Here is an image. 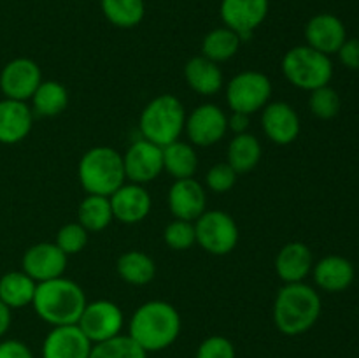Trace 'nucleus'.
Returning <instances> with one entry per match:
<instances>
[{"label":"nucleus","instance_id":"nucleus-36","mask_svg":"<svg viewBox=\"0 0 359 358\" xmlns=\"http://www.w3.org/2000/svg\"><path fill=\"white\" fill-rule=\"evenodd\" d=\"M237 183V172L228 164H216L207 172V186L216 193H224L231 190Z\"/></svg>","mask_w":359,"mask_h":358},{"label":"nucleus","instance_id":"nucleus-25","mask_svg":"<svg viewBox=\"0 0 359 358\" xmlns=\"http://www.w3.org/2000/svg\"><path fill=\"white\" fill-rule=\"evenodd\" d=\"M262 158V144L251 133H238L231 139L228 146V161L226 164L233 168L237 174L252 171Z\"/></svg>","mask_w":359,"mask_h":358},{"label":"nucleus","instance_id":"nucleus-16","mask_svg":"<svg viewBox=\"0 0 359 358\" xmlns=\"http://www.w3.org/2000/svg\"><path fill=\"white\" fill-rule=\"evenodd\" d=\"M305 39L307 46L330 56L339 53V49L342 48L347 39V32L340 18H337L335 14L321 13L309 20L305 27Z\"/></svg>","mask_w":359,"mask_h":358},{"label":"nucleus","instance_id":"nucleus-40","mask_svg":"<svg viewBox=\"0 0 359 358\" xmlns=\"http://www.w3.org/2000/svg\"><path fill=\"white\" fill-rule=\"evenodd\" d=\"M228 128L233 130L235 135L245 133L249 128V114H244V112H233V116L228 119Z\"/></svg>","mask_w":359,"mask_h":358},{"label":"nucleus","instance_id":"nucleus-30","mask_svg":"<svg viewBox=\"0 0 359 358\" xmlns=\"http://www.w3.org/2000/svg\"><path fill=\"white\" fill-rule=\"evenodd\" d=\"M102 13L118 28H133L142 21L144 0H100Z\"/></svg>","mask_w":359,"mask_h":358},{"label":"nucleus","instance_id":"nucleus-23","mask_svg":"<svg viewBox=\"0 0 359 358\" xmlns=\"http://www.w3.org/2000/svg\"><path fill=\"white\" fill-rule=\"evenodd\" d=\"M184 77L189 88L200 95H214L223 86V72L216 62L205 56H195L184 67Z\"/></svg>","mask_w":359,"mask_h":358},{"label":"nucleus","instance_id":"nucleus-19","mask_svg":"<svg viewBox=\"0 0 359 358\" xmlns=\"http://www.w3.org/2000/svg\"><path fill=\"white\" fill-rule=\"evenodd\" d=\"M112 216L126 225L142 221L151 211V197L142 185H123L109 197Z\"/></svg>","mask_w":359,"mask_h":358},{"label":"nucleus","instance_id":"nucleus-22","mask_svg":"<svg viewBox=\"0 0 359 358\" xmlns=\"http://www.w3.org/2000/svg\"><path fill=\"white\" fill-rule=\"evenodd\" d=\"M312 251L304 242H290L276 258V270L286 284L302 283L312 270Z\"/></svg>","mask_w":359,"mask_h":358},{"label":"nucleus","instance_id":"nucleus-11","mask_svg":"<svg viewBox=\"0 0 359 358\" xmlns=\"http://www.w3.org/2000/svg\"><path fill=\"white\" fill-rule=\"evenodd\" d=\"M41 83V69L30 58L11 60L0 72V90L11 100L27 102Z\"/></svg>","mask_w":359,"mask_h":358},{"label":"nucleus","instance_id":"nucleus-35","mask_svg":"<svg viewBox=\"0 0 359 358\" xmlns=\"http://www.w3.org/2000/svg\"><path fill=\"white\" fill-rule=\"evenodd\" d=\"M163 239L172 249H179V251H184V249L191 248L196 242L195 235V225L191 221L184 220H175L170 225H167L163 232Z\"/></svg>","mask_w":359,"mask_h":358},{"label":"nucleus","instance_id":"nucleus-34","mask_svg":"<svg viewBox=\"0 0 359 358\" xmlns=\"http://www.w3.org/2000/svg\"><path fill=\"white\" fill-rule=\"evenodd\" d=\"M88 242V230L81 223H67L56 234L55 244L69 255H76V253L83 251L84 246Z\"/></svg>","mask_w":359,"mask_h":358},{"label":"nucleus","instance_id":"nucleus-24","mask_svg":"<svg viewBox=\"0 0 359 358\" xmlns=\"http://www.w3.org/2000/svg\"><path fill=\"white\" fill-rule=\"evenodd\" d=\"M35 283L25 272H7L0 277V300L9 309H20L32 304L35 295Z\"/></svg>","mask_w":359,"mask_h":358},{"label":"nucleus","instance_id":"nucleus-26","mask_svg":"<svg viewBox=\"0 0 359 358\" xmlns=\"http://www.w3.org/2000/svg\"><path fill=\"white\" fill-rule=\"evenodd\" d=\"M116 269H118V274L123 281L137 284V286L151 283L154 279V274H156V265H154L153 258L147 256L146 253L137 251V249L123 253L118 258Z\"/></svg>","mask_w":359,"mask_h":358},{"label":"nucleus","instance_id":"nucleus-5","mask_svg":"<svg viewBox=\"0 0 359 358\" xmlns=\"http://www.w3.org/2000/svg\"><path fill=\"white\" fill-rule=\"evenodd\" d=\"M186 112L182 104L174 95H158L144 107L140 114V133L142 139L163 147L179 140L184 130Z\"/></svg>","mask_w":359,"mask_h":358},{"label":"nucleus","instance_id":"nucleus-39","mask_svg":"<svg viewBox=\"0 0 359 358\" xmlns=\"http://www.w3.org/2000/svg\"><path fill=\"white\" fill-rule=\"evenodd\" d=\"M0 358H34V354L27 344L16 339H9L0 343Z\"/></svg>","mask_w":359,"mask_h":358},{"label":"nucleus","instance_id":"nucleus-15","mask_svg":"<svg viewBox=\"0 0 359 358\" xmlns=\"http://www.w3.org/2000/svg\"><path fill=\"white\" fill-rule=\"evenodd\" d=\"M91 344L79 325L55 326L42 344V358H88Z\"/></svg>","mask_w":359,"mask_h":358},{"label":"nucleus","instance_id":"nucleus-9","mask_svg":"<svg viewBox=\"0 0 359 358\" xmlns=\"http://www.w3.org/2000/svg\"><path fill=\"white\" fill-rule=\"evenodd\" d=\"M77 325L91 343H104L119 336L123 329V311L111 300H95L86 304Z\"/></svg>","mask_w":359,"mask_h":358},{"label":"nucleus","instance_id":"nucleus-32","mask_svg":"<svg viewBox=\"0 0 359 358\" xmlns=\"http://www.w3.org/2000/svg\"><path fill=\"white\" fill-rule=\"evenodd\" d=\"M88 358H147V351L130 336H116L95 344Z\"/></svg>","mask_w":359,"mask_h":358},{"label":"nucleus","instance_id":"nucleus-20","mask_svg":"<svg viewBox=\"0 0 359 358\" xmlns=\"http://www.w3.org/2000/svg\"><path fill=\"white\" fill-rule=\"evenodd\" d=\"M34 112L25 102L4 98L0 100V142H21L30 133Z\"/></svg>","mask_w":359,"mask_h":358},{"label":"nucleus","instance_id":"nucleus-1","mask_svg":"<svg viewBox=\"0 0 359 358\" xmlns=\"http://www.w3.org/2000/svg\"><path fill=\"white\" fill-rule=\"evenodd\" d=\"M86 304L83 288L67 277L37 283L32 300L35 312L53 326L77 325Z\"/></svg>","mask_w":359,"mask_h":358},{"label":"nucleus","instance_id":"nucleus-28","mask_svg":"<svg viewBox=\"0 0 359 358\" xmlns=\"http://www.w3.org/2000/svg\"><path fill=\"white\" fill-rule=\"evenodd\" d=\"M34 114L37 116H56L69 104V93L58 81H42L35 93L32 95Z\"/></svg>","mask_w":359,"mask_h":358},{"label":"nucleus","instance_id":"nucleus-4","mask_svg":"<svg viewBox=\"0 0 359 358\" xmlns=\"http://www.w3.org/2000/svg\"><path fill=\"white\" fill-rule=\"evenodd\" d=\"M123 157L109 146L91 147L79 161L81 186L90 195L111 197L119 186L125 185Z\"/></svg>","mask_w":359,"mask_h":358},{"label":"nucleus","instance_id":"nucleus-31","mask_svg":"<svg viewBox=\"0 0 359 358\" xmlns=\"http://www.w3.org/2000/svg\"><path fill=\"white\" fill-rule=\"evenodd\" d=\"M79 223L86 230L100 232L109 227L112 221V207L109 197L104 195H88L79 206Z\"/></svg>","mask_w":359,"mask_h":358},{"label":"nucleus","instance_id":"nucleus-13","mask_svg":"<svg viewBox=\"0 0 359 358\" xmlns=\"http://www.w3.org/2000/svg\"><path fill=\"white\" fill-rule=\"evenodd\" d=\"M186 133L196 146H212L224 137L228 130V118L217 105H198L186 118Z\"/></svg>","mask_w":359,"mask_h":358},{"label":"nucleus","instance_id":"nucleus-7","mask_svg":"<svg viewBox=\"0 0 359 358\" xmlns=\"http://www.w3.org/2000/svg\"><path fill=\"white\" fill-rule=\"evenodd\" d=\"M196 242L212 255H228L238 242V228L233 218L223 211H205L195 220Z\"/></svg>","mask_w":359,"mask_h":358},{"label":"nucleus","instance_id":"nucleus-41","mask_svg":"<svg viewBox=\"0 0 359 358\" xmlns=\"http://www.w3.org/2000/svg\"><path fill=\"white\" fill-rule=\"evenodd\" d=\"M11 326V309L0 300V337L9 330Z\"/></svg>","mask_w":359,"mask_h":358},{"label":"nucleus","instance_id":"nucleus-17","mask_svg":"<svg viewBox=\"0 0 359 358\" xmlns=\"http://www.w3.org/2000/svg\"><path fill=\"white\" fill-rule=\"evenodd\" d=\"M205 190L195 179H177L168 192V207L175 220L195 221L205 213Z\"/></svg>","mask_w":359,"mask_h":358},{"label":"nucleus","instance_id":"nucleus-38","mask_svg":"<svg viewBox=\"0 0 359 358\" xmlns=\"http://www.w3.org/2000/svg\"><path fill=\"white\" fill-rule=\"evenodd\" d=\"M340 62L351 70H359V39H346L339 49Z\"/></svg>","mask_w":359,"mask_h":358},{"label":"nucleus","instance_id":"nucleus-37","mask_svg":"<svg viewBox=\"0 0 359 358\" xmlns=\"http://www.w3.org/2000/svg\"><path fill=\"white\" fill-rule=\"evenodd\" d=\"M196 358H235V347L226 337L212 336L200 344Z\"/></svg>","mask_w":359,"mask_h":358},{"label":"nucleus","instance_id":"nucleus-29","mask_svg":"<svg viewBox=\"0 0 359 358\" xmlns=\"http://www.w3.org/2000/svg\"><path fill=\"white\" fill-rule=\"evenodd\" d=\"M241 37L228 27L214 28L203 37L202 56L216 63L226 62L231 56H235V53L241 48Z\"/></svg>","mask_w":359,"mask_h":358},{"label":"nucleus","instance_id":"nucleus-27","mask_svg":"<svg viewBox=\"0 0 359 358\" xmlns=\"http://www.w3.org/2000/svg\"><path fill=\"white\" fill-rule=\"evenodd\" d=\"M163 151V168L175 179H188L193 178L198 165L195 150L188 142L174 140L161 147Z\"/></svg>","mask_w":359,"mask_h":358},{"label":"nucleus","instance_id":"nucleus-3","mask_svg":"<svg viewBox=\"0 0 359 358\" xmlns=\"http://www.w3.org/2000/svg\"><path fill=\"white\" fill-rule=\"evenodd\" d=\"M321 314V298L312 286L290 283L279 290L273 304V321L286 336H300L314 326Z\"/></svg>","mask_w":359,"mask_h":358},{"label":"nucleus","instance_id":"nucleus-8","mask_svg":"<svg viewBox=\"0 0 359 358\" xmlns=\"http://www.w3.org/2000/svg\"><path fill=\"white\" fill-rule=\"evenodd\" d=\"M272 95V83L269 77L256 70L241 72L228 83L226 100L233 112L252 114L266 105Z\"/></svg>","mask_w":359,"mask_h":358},{"label":"nucleus","instance_id":"nucleus-10","mask_svg":"<svg viewBox=\"0 0 359 358\" xmlns=\"http://www.w3.org/2000/svg\"><path fill=\"white\" fill-rule=\"evenodd\" d=\"M269 7V0H221L219 14L224 27L233 30L244 42L265 21Z\"/></svg>","mask_w":359,"mask_h":358},{"label":"nucleus","instance_id":"nucleus-33","mask_svg":"<svg viewBox=\"0 0 359 358\" xmlns=\"http://www.w3.org/2000/svg\"><path fill=\"white\" fill-rule=\"evenodd\" d=\"M309 107H311L312 114L318 116L319 119H332L340 111V97L333 88L326 84V86L311 91Z\"/></svg>","mask_w":359,"mask_h":358},{"label":"nucleus","instance_id":"nucleus-21","mask_svg":"<svg viewBox=\"0 0 359 358\" xmlns=\"http://www.w3.org/2000/svg\"><path fill=\"white\" fill-rule=\"evenodd\" d=\"M314 281L321 290L330 291V293L347 290L354 281L353 263L339 255L325 256L316 263Z\"/></svg>","mask_w":359,"mask_h":358},{"label":"nucleus","instance_id":"nucleus-2","mask_svg":"<svg viewBox=\"0 0 359 358\" xmlns=\"http://www.w3.org/2000/svg\"><path fill=\"white\" fill-rule=\"evenodd\" d=\"M181 332L177 309L163 300H151L140 305L132 316L128 336L144 351H161L175 343Z\"/></svg>","mask_w":359,"mask_h":358},{"label":"nucleus","instance_id":"nucleus-12","mask_svg":"<svg viewBox=\"0 0 359 358\" xmlns=\"http://www.w3.org/2000/svg\"><path fill=\"white\" fill-rule=\"evenodd\" d=\"M123 164L126 179L135 185H146L163 171V151L149 140L139 139L128 147L123 157Z\"/></svg>","mask_w":359,"mask_h":358},{"label":"nucleus","instance_id":"nucleus-14","mask_svg":"<svg viewBox=\"0 0 359 358\" xmlns=\"http://www.w3.org/2000/svg\"><path fill=\"white\" fill-rule=\"evenodd\" d=\"M67 269V255L53 242H39L25 251L23 272L35 283L62 277Z\"/></svg>","mask_w":359,"mask_h":358},{"label":"nucleus","instance_id":"nucleus-6","mask_svg":"<svg viewBox=\"0 0 359 358\" xmlns=\"http://www.w3.org/2000/svg\"><path fill=\"white\" fill-rule=\"evenodd\" d=\"M283 72L291 84L312 91L332 81L333 63L328 55L311 46H297L284 55Z\"/></svg>","mask_w":359,"mask_h":358},{"label":"nucleus","instance_id":"nucleus-18","mask_svg":"<svg viewBox=\"0 0 359 358\" xmlns=\"http://www.w3.org/2000/svg\"><path fill=\"white\" fill-rule=\"evenodd\" d=\"M262 126L272 142L286 146L293 142L300 133V118L290 104L273 102L263 109Z\"/></svg>","mask_w":359,"mask_h":358}]
</instances>
